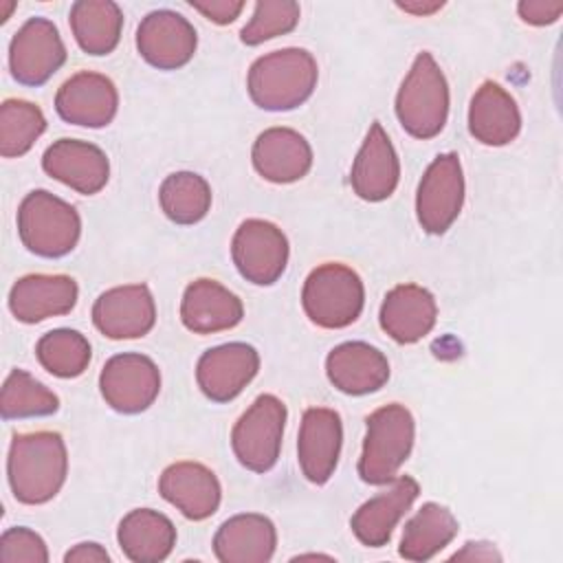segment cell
Returning <instances> with one entry per match:
<instances>
[{"label": "cell", "instance_id": "obj_28", "mask_svg": "<svg viewBox=\"0 0 563 563\" xmlns=\"http://www.w3.org/2000/svg\"><path fill=\"white\" fill-rule=\"evenodd\" d=\"M117 539L130 561L156 563L167 559L174 550L176 528L158 510L136 508L121 519Z\"/></svg>", "mask_w": 563, "mask_h": 563}, {"label": "cell", "instance_id": "obj_38", "mask_svg": "<svg viewBox=\"0 0 563 563\" xmlns=\"http://www.w3.org/2000/svg\"><path fill=\"white\" fill-rule=\"evenodd\" d=\"M189 4L216 24L233 22L244 9V2H235V0H191Z\"/></svg>", "mask_w": 563, "mask_h": 563}, {"label": "cell", "instance_id": "obj_32", "mask_svg": "<svg viewBox=\"0 0 563 563\" xmlns=\"http://www.w3.org/2000/svg\"><path fill=\"white\" fill-rule=\"evenodd\" d=\"M35 354L40 365L59 378H75L84 374L90 363V343L88 339L68 328H57L46 332L37 345Z\"/></svg>", "mask_w": 563, "mask_h": 563}, {"label": "cell", "instance_id": "obj_29", "mask_svg": "<svg viewBox=\"0 0 563 563\" xmlns=\"http://www.w3.org/2000/svg\"><path fill=\"white\" fill-rule=\"evenodd\" d=\"M70 29L84 53L108 55L119 44L123 13L110 0H79L70 7Z\"/></svg>", "mask_w": 563, "mask_h": 563}, {"label": "cell", "instance_id": "obj_15", "mask_svg": "<svg viewBox=\"0 0 563 563\" xmlns=\"http://www.w3.org/2000/svg\"><path fill=\"white\" fill-rule=\"evenodd\" d=\"M119 106L114 84L99 73L81 70L66 79L55 95L57 114L73 125L103 128L108 125Z\"/></svg>", "mask_w": 563, "mask_h": 563}, {"label": "cell", "instance_id": "obj_11", "mask_svg": "<svg viewBox=\"0 0 563 563\" xmlns=\"http://www.w3.org/2000/svg\"><path fill=\"white\" fill-rule=\"evenodd\" d=\"M103 400L121 413L145 411L161 391V372L156 363L136 352L112 356L99 376Z\"/></svg>", "mask_w": 563, "mask_h": 563}, {"label": "cell", "instance_id": "obj_41", "mask_svg": "<svg viewBox=\"0 0 563 563\" xmlns=\"http://www.w3.org/2000/svg\"><path fill=\"white\" fill-rule=\"evenodd\" d=\"M444 2H398V7L407 13H413V15H431L433 11L442 9Z\"/></svg>", "mask_w": 563, "mask_h": 563}, {"label": "cell", "instance_id": "obj_5", "mask_svg": "<svg viewBox=\"0 0 563 563\" xmlns=\"http://www.w3.org/2000/svg\"><path fill=\"white\" fill-rule=\"evenodd\" d=\"M18 233L22 244L40 257H62L70 253L81 233V220L73 205L37 189L18 209Z\"/></svg>", "mask_w": 563, "mask_h": 563}, {"label": "cell", "instance_id": "obj_19", "mask_svg": "<svg viewBox=\"0 0 563 563\" xmlns=\"http://www.w3.org/2000/svg\"><path fill=\"white\" fill-rule=\"evenodd\" d=\"M398 178L400 163L396 150L383 125L372 123L352 165V189L367 202H380L394 194Z\"/></svg>", "mask_w": 563, "mask_h": 563}, {"label": "cell", "instance_id": "obj_33", "mask_svg": "<svg viewBox=\"0 0 563 563\" xmlns=\"http://www.w3.org/2000/svg\"><path fill=\"white\" fill-rule=\"evenodd\" d=\"M46 130L42 110L24 99H7L0 106V154L15 158L26 154Z\"/></svg>", "mask_w": 563, "mask_h": 563}, {"label": "cell", "instance_id": "obj_26", "mask_svg": "<svg viewBox=\"0 0 563 563\" xmlns=\"http://www.w3.org/2000/svg\"><path fill=\"white\" fill-rule=\"evenodd\" d=\"M275 545L273 521L257 512L231 517L213 537V552L222 563H266L273 559Z\"/></svg>", "mask_w": 563, "mask_h": 563}, {"label": "cell", "instance_id": "obj_1", "mask_svg": "<svg viewBox=\"0 0 563 563\" xmlns=\"http://www.w3.org/2000/svg\"><path fill=\"white\" fill-rule=\"evenodd\" d=\"M66 444L55 431H33L13 435L7 475L13 497L20 504H44L53 499L66 482Z\"/></svg>", "mask_w": 563, "mask_h": 563}, {"label": "cell", "instance_id": "obj_2", "mask_svg": "<svg viewBox=\"0 0 563 563\" xmlns=\"http://www.w3.org/2000/svg\"><path fill=\"white\" fill-rule=\"evenodd\" d=\"M317 75V62L308 51L282 48L253 62L249 95L262 110H292L312 95Z\"/></svg>", "mask_w": 563, "mask_h": 563}, {"label": "cell", "instance_id": "obj_39", "mask_svg": "<svg viewBox=\"0 0 563 563\" xmlns=\"http://www.w3.org/2000/svg\"><path fill=\"white\" fill-rule=\"evenodd\" d=\"M64 561H77V563H103L110 561V554L99 543H77L64 554Z\"/></svg>", "mask_w": 563, "mask_h": 563}, {"label": "cell", "instance_id": "obj_8", "mask_svg": "<svg viewBox=\"0 0 563 563\" xmlns=\"http://www.w3.org/2000/svg\"><path fill=\"white\" fill-rule=\"evenodd\" d=\"M464 202V176L460 156L449 152L440 154L424 172L418 194L416 213L427 233H444L460 216Z\"/></svg>", "mask_w": 563, "mask_h": 563}, {"label": "cell", "instance_id": "obj_20", "mask_svg": "<svg viewBox=\"0 0 563 563\" xmlns=\"http://www.w3.org/2000/svg\"><path fill=\"white\" fill-rule=\"evenodd\" d=\"M158 490L172 506L194 521L211 517L222 497V488L213 471L198 462L169 464L158 479Z\"/></svg>", "mask_w": 563, "mask_h": 563}, {"label": "cell", "instance_id": "obj_37", "mask_svg": "<svg viewBox=\"0 0 563 563\" xmlns=\"http://www.w3.org/2000/svg\"><path fill=\"white\" fill-rule=\"evenodd\" d=\"M519 15L523 22L534 24V26H545L559 20V15L563 13V2L559 0H523L517 7Z\"/></svg>", "mask_w": 563, "mask_h": 563}, {"label": "cell", "instance_id": "obj_27", "mask_svg": "<svg viewBox=\"0 0 563 563\" xmlns=\"http://www.w3.org/2000/svg\"><path fill=\"white\" fill-rule=\"evenodd\" d=\"M468 130L484 145H506L521 130L515 99L495 81H484L471 99Z\"/></svg>", "mask_w": 563, "mask_h": 563}, {"label": "cell", "instance_id": "obj_14", "mask_svg": "<svg viewBox=\"0 0 563 563\" xmlns=\"http://www.w3.org/2000/svg\"><path fill=\"white\" fill-rule=\"evenodd\" d=\"M260 356L249 343H224L207 350L196 365V380L213 402L233 400L257 374Z\"/></svg>", "mask_w": 563, "mask_h": 563}, {"label": "cell", "instance_id": "obj_31", "mask_svg": "<svg viewBox=\"0 0 563 563\" xmlns=\"http://www.w3.org/2000/svg\"><path fill=\"white\" fill-rule=\"evenodd\" d=\"M163 213L176 224L200 222L211 207L209 183L194 172L169 174L158 191Z\"/></svg>", "mask_w": 563, "mask_h": 563}, {"label": "cell", "instance_id": "obj_9", "mask_svg": "<svg viewBox=\"0 0 563 563\" xmlns=\"http://www.w3.org/2000/svg\"><path fill=\"white\" fill-rule=\"evenodd\" d=\"M233 264L240 275L257 286L275 284L288 264V240L268 220H244L231 244Z\"/></svg>", "mask_w": 563, "mask_h": 563}, {"label": "cell", "instance_id": "obj_25", "mask_svg": "<svg viewBox=\"0 0 563 563\" xmlns=\"http://www.w3.org/2000/svg\"><path fill=\"white\" fill-rule=\"evenodd\" d=\"M438 319L433 295L418 284H400L385 295L380 328L398 343H416L427 336Z\"/></svg>", "mask_w": 563, "mask_h": 563}, {"label": "cell", "instance_id": "obj_42", "mask_svg": "<svg viewBox=\"0 0 563 563\" xmlns=\"http://www.w3.org/2000/svg\"><path fill=\"white\" fill-rule=\"evenodd\" d=\"M297 559H314V554H306V556H297ZM317 559H330V556H321V554H317Z\"/></svg>", "mask_w": 563, "mask_h": 563}, {"label": "cell", "instance_id": "obj_17", "mask_svg": "<svg viewBox=\"0 0 563 563\" xmlns=\"http://www.w3.org/2000/svg\"><path fill=\"white\" fill-rule=\"evenodd\" d=\"M42 167L48 176L84 196L101 191L110 176L108 156L97 145L77 139H59L48 145Z\"/></svg>", "mask_w": 563, "mask_h": 563}, {"label": "cell", "instance_id": "obj_12", "mask_svg": "<svg viewBox=\"0 0 563 563\" xmlns=\"http://www.w3.org/2000/svg\"><path fill=\"white\" fill-rule=\"evenodd\" d=\"M196 29L176 11L158 9L147 13L136 29V48L141 57L161 68L176 70L196 53Z\"/></svg>", "mask_w": 563, "mask_h": 563}, {"label": "cell", "instance_id": "obj_34", "mask_svg": "<svg viewBox=\"0 0 563 563\" xmlns=\"http://www.w3.org/2000/svg\"><path fill=\"white\" fill-rule=\"evenodd\" d=\"M0 409L4 420L51 416L59 409V398L29 372L13 369L2 385Z\"/></svg>", "mask_w": 563, "mask_h": 563}, {"label": "cell", "instance_id": "obj_36", "mask_svg": "<svg viewBox=\"0 0 563 563\" xmlns=\"http://www.w3.org/2000/svg\"><path fill=\"white\" fill-rule=\"evenodd\" d=\"M2 563H46L48 550L44 539L29 528H9L0 539Z\"/></svg>", "mask_w": 563, "mask_h": 563}, {"label": "cell", "instance_id": "obj_4", "mask_svg": "<svg viewBox=\"0 0 563 563\" xmlns=\"http://www.w3.org/2000/svg\"><path fill=\"white\" fill-rule=\"evenodd\" d=\"M416 422L407 407L391 402L367 418L358 475L367 484H389L411 453Z\"/></svg>", "mask_w": 563, "mask_h": 563}, {"label": "cell", "instance_id": "obj_22", "mask_svg": "<svg viewBox=\"0 0 563 563\" xmlns=\"http://www.w3.org/2000/svg\"><path fill=\"white\" fill-rule=\"evenodd\" d=\"M325 374L339 391L363 396L387 383L389 363L378 347L363 341H347L328 354Z\"/></svg>", "mask_w": 563, "mask_h": 563}, {"label": "cell", "instance_id": "obj_3", "mask_svg": "<svg viewBox=\"0 0 563 563\" xmlns=\"http://www.w3.org/2000/svg\"><path fill=\"white\" fill-rule=\"evenodd\" d=\"M400 125L416 139H433L449 117V84L431 53H420L407 73L398 95Z\"/></svg>", "mask_w": 563, "mask_h": 563}, {"label": "cell", "instance_id": "obj_23", "mask_svg": "<svg viewBox=\"0 0 563 563\" xmlns=\"http://www.w3.org/2000/svg\"><path fill=\"white\" fill-rule=\"evenodd\" d=\"M242 314L240 297L216 279H196L185 288L180 319L196 334L231 330L242 321Z\"/></svg>", "mask_w": 563, "mask_h": 563}, {"label": "cell", "instance_id": "obj_30", "mask_svg": "<svg viewBox=\"0 0 563 563\" xmlns=\"http://www.w3.org/2000/svg\"><path fill=\"white\" fill-rule=\"evenodd\" d=\"M457 534L453 512L435 501H427L405 523L398 554L407 561H427L444 550Z\"/></svg>", "mask_w": 563, "mask_h": 563}, {"label": "cell", "instance_id": "obj_35", "mask_svg": "<svg viewBox=\"0 0 563 563\" xmlns=\"http://www.w3.org/2000/svg\"><path fill=\"white\" fill-rule=\"evenodd\" d=\"M301 9L292 0H264L253 9L251 20L244 24L240 37L249 46H257L277 35L290 33L299 22Z\"/></svg>", "mask_w": 563, "mask_h": 563}, {"label": "cell", "instance_id": "obj_16", "mask_svg": "<svg viewBox=\"0 0 563 563\" xmlns=\"http://www.w3.org/2000/svg\"><path fill=\"white\" fill-rule=\"evenodd\" d=\"M341 416L334 409H306L297 440L299 466L306 479H310L312 484H325L332 477L341 453Z\"/></svg>", "mask_w": 563, "mask_h": 563}, {"label": "cell", "instance_id": "obj_7", "mask_svg": "<svg viewBox=\"0 0 563 563\" xmlns=\"http://www.w3.org/2000/svg\"><path fill=\"white\" fill-rule=\"evenodd\" d=\"M284 424L286 405L273 394L257 396L231 431V446L238 462L255 473L271 471L279 457Z\"/></svg>", "mask_w": 563, "mask_h": 563}, {"label": "cell", "instance_id": "obj_10", "mask_svg": "<svg viewBox=\"0 0 563 563\" xmlns=\"http://www.w3.org/2000/svg\"><path fill=\"white\" fill-rule=\"evenodd\" d=\"M66 62V46L57 26L46 18H31L9 44V68L24 86L46 84Z\"/></svg>", "mask_w": 563, "mask_h": 563}, {"label": "cell", "instance_id": "obj_24", "mask_svg": "<svg viewBox=\"0 0 563 563\" xmlns=\"http://www.w3.org/2000/svg\"><path fill=\"white\" fill-rule=\"evenodd\" d=\"M253 167L271 183H295L312 167L308 141L290 128H268L253 145Z\"/></svg>", "mask_w": 563, "mask_h": 563}, {"label": "cell", "instance_id": "obj_21", "mask_svg": "<svg viewBox=\"0 0 563 563\" xmlns=\"http://www.w3.org/2000/svg\"><path fill=\"white\" fill-rule=\"evenodd\" d=\"M77 284L68 275H24L9 292V310L22 323L68 314L77 303Z\"/></svg>", "mask_w": 563, "mask_h": 563}, {"label": "cell", "instance_id": "obj_13", "mask_svg": "<svg viewBox=\"0 0 563 563\" xmlns=\"http://www.w3.org/2000/svg\"><path fill=\"white\" fill-rule=\"evenodd\" d=\"M92 321L108 339L145 336L156 321L154 297L145 284L110 288L95 301Z\"/></svg>", "mask_w": 563, "mask_h": 563}, {"label": "cell", "instance_id": "obj_6", "mask_svg": "<svg viewBox=\"0 0 563 563\" xmlns=\"http://www.w3.org/2000/svg\"><path fill=\"white\" fill-rule=\"evenodd\" d=\"M301 303L312 323L328 330H339L354 323L365 303L361 277L345 264L317 266L301 290Z\"/></svg>", "mask_w": 563, "mask_h": 563}, {"label": "cell", "instance_id": "obj_40", "mask_svg": "<svg viewBox=\"0 0 563 563\" xmlns=\"http://www.w3.org/2000/svg\"><path fill=\"white\" fill-rule=\"evenodd\" d=\"M451 559H468V561H499L501 559V554L490 545V543H466L464 545V550H460V552H455Z\"/></svg>", "mask_w": 563, "mask_h": 563}, {"label": "cell", "instance_id": "obj_18", "mask_svg": "<svg viewBox=\"0 0 563 563\" xmlns=\"http://www.w3.org/2000/svg\"><path fill=\"white\" fill-rule=\"evenodd\" d=\"M420 493V486L413 477L400 475L389 482L385 490L367 499L352 515V532L367 548H380L389 541L396 523L411 508Z\"/></svg>", "mask_w": 563, "mask_h": 563}]
</instances>
